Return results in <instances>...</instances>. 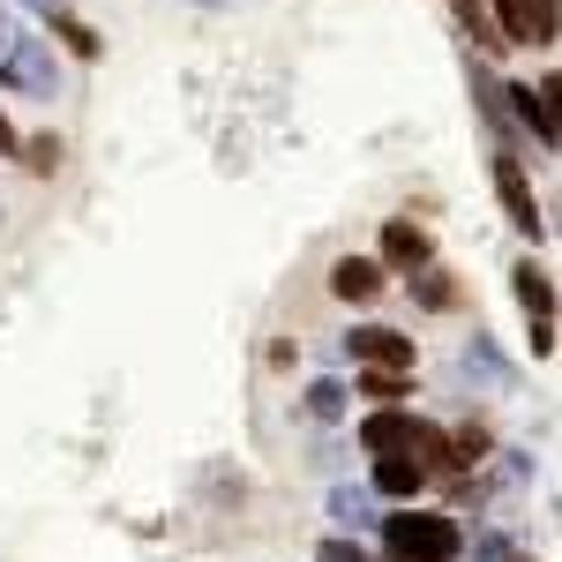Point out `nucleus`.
I'll return each mask as SVG.
<instances>
[{
    "label": "nucleus",
    "instance_id": "f257e3e1",
    "mask_svg": "<svg viewBox=\"0 0 562 562\" xmlns=\"http://www.w3.org/2000/svg\"><path fill=\"white\" fill-rule=\"evenodd\" d=\"M383 548L390 562H458L465 525H458V510H397V518H383Z\"/></svg>",
    "mask_w": 562,
    "mask_h": 562
},
{
    "label": "nucleus",
    "instance_id": "dca6fc26",
    "mask_svg": "<svg viewBox=\"0 0 562 562\" xmlns=\"http://www.w3.org/2000/svg\"><path fill=\"white\" fill-rule=\"evenodd\" d=\"M15 150H23L31 173H60V143H53V135H31V143H15Z\"/></svg>",
    "mask_w": 562,
    "mask_h": 562
},
{
    "label": "nucleus",
    "instance_id": "f03ea898",
    "mask_svg": "<svg viewBox=\"0 0 562 562\" xmlns=\"http://www.w3.org/2000/svg\"><path fill=\"white\" fill-rule=\"evenodd\" d=\"M503 45H555V0H495Z\"/></svg>",
    "mask_w": 562,
    "mask_h": 562
},
{
    "label": "nucleus",
    "instance_id": "7ed1b4c3",
    "mask_svg": "<svg viewBox=\"0 0 562 562\" xmlns=\"http://www.w3.org/2000/svg\"><path fill=\"white\" fill-rule=\"evenodd\" d=\"M346 352L360 360V368H397V375H413V360H420L413 338H397V330H383V323H360V330L346 338Z\"/></svg>",
    "mask_w": 562,
    "mask_h": 562
},
{
    "label": "nucleus",
    "instance_id": "a211bd4d",
    "mask_svg": "<svg viewBox=\"0 0 562 562\" xmlns=\"http://www.w3.org/2000/svg\"><path fill=\"white\" fill-rule=\"evenodd\" d=\"M480 562H532V555H525V548H510L503 532H487V540H480Z\"/></svg>",
    "mask_w": 562,
    "mask_h": 562
},
{
    "label": "nucleus",
    "instance_id": "20e7f679",
    "mask_svg": "<svg viewBox=\"0 0 562 562\" xmlns=\"http://www.w3.org/2000/svg\"><path fill=\"white\" fill-rule=\"evenodd\" d=\"M495 195H503V211H510V225L518 233H548V217H540V203H532V180H525V166L518 158H495Z\"/></svg>",
    "mask_w": 562,
    "mask_h": 562
},
{
    "label": "nucleus",
    "instance_id": "9b49d317",
    "mask_svg": "<svg viewBox=\"0 0 562 562\" xmlns=\"http://www.w3.org/2000/svg\"><path fill=\"white\" fill-rule=\"evenodd\" d=\"M487 458H495V435L480 428V420L450 428V465H458V473H473V465H487Z\"/></svg>",
    "mask_w": 562,
    "mask_h": 562
},
{
    "label": "nucleus",
    "instance_id": "aec40b11",
    "mask_svg": "<svg viewBox=\"0 0 562 562\" xmlns=\"http://www.w3.org/2000/svg\"><path fill=\"white\" fill-rule=\"evenodd\" d=\"M323 562H368L360 540H323Z\"/></svg>",
    "mask_w": 562,
    "mask_h": 562
},
{
    "label": "nucleus",
    "instance_id": "6ab92c4d",
    "mask_svg": "<svg viewBox=\"0 0 562 562\" xmlns=\"http://www.w3.org/2000/svg\"><path fill=\"white\" fill-rule=\"evenodd\" d=\"M555 352V315H532V360H548Z\"/></svg>",
    "mask_w": 562,
    "mask_h": 562
},
{
    "label": "nucleus",
    "instance_id": "ddd939ff",
    "mask_svg": "<svg viewBox=\"0 0 562 562\" xmlns=\"http://www.w3.org/2000/svg\"><path fill=\"white\" fill-rule=\"evenodd\" d=\"M458 23H465V38H473L480 53H503V31H495V15H480L473 0H458Z\"/></svg>",
    "mask_w": 562,
    "mask_h": 562
},
{
    "label": "nucleus",
    "instance_id": "9d476101",
    "mask_svg": "<svg viewBox=\"0 0 562 562\" xmlns=\"http://www.w3.org/2000/svg\"><path fill=\"white\" fill-rule=\"evenodd\" d=\"M510 285H518L525 315H555V278H548L540 262H518V270H510Z\"/></svg>",
    "mask_w": 562,
    "mask_h": 562
},
{
    "label": "nucleus",
    "instance_id": "0eeeda50",
    "mask_svg": "<svg viewBox=\"0 0 562 562\" xmlns=\"http://www.w3.org/2000/svg\"><path fill=\"white\" fill-rule=\"evenodd\" d=\"M330 293H338V301H375V293H383V262L375 256H338L330 262Z\"/></svg>",
    "mask_w": 562,
    "mask_h": 562
},
{
    "label": "nucleus",
    "instance_id": "f3484780",
    "mask_svg": "<svg viewBox=\"0 0 562 562\" xmlns=\"http://www.w3.org/2000/svg\"><path fill=\"white\" fill-rule=\"evenodd\" d=\"M307 413H315V420H338V413H346V383H315L307 390Z\"/></svg>",
    "mask_w": 562,
    "mask_h": 562
},
{
    "label": "nucleus",
    "instance_id": "f8f14e48",
    "mask_svg": "<svg viewBox=\"0 0 562 562\" xmlns=\"http://www.w3.org/2000/svg\"><path fill=\"white\" fill-rule=\"evenodd\" d=\"M413 301H420V307H435V315H450V307H458V285H450V270L420 262V270H413Z\"/></svg>",
    "mask_w": 562,
    "mask_h": 562
},
{
    "label": "nucleus",
    "instance_id": "2eb2a0df",
    "mask_svg": "<svg viewBox=\"0 0 562 562\" xmlns=\"http://www.w3.org/2000/svg\"><path fill=\"white\" fill-rule=\"evenodd\" d=\"M360 397H375V405H397V397H405V375H397V368H368V375H360Z\"/></svg>",
    "mask_w": 562,
    "mask_h": 562
},
{
    "label": "nucleus",
    "instance_id": "6e6552de",
    "mask_svg": "<svg viewBox=\"0 0 562 562\" xmlns=\"http://www.w3.org/2000/svg\"><path fill=\"white\" fill-rule=\"evenodd\" d=\"M420 487H428V473H420L405 450H397V458H375V495H390V503H413Z\"/></svg>",
    "mask_w": 562,
    "mask_h": 562
},
{
    "label": "nucleus",
    "instance_id": "423d86ee",
    "mask_svg": "<svg viewBox=\"0 0 562 562\" xmlns=\"http://www.w3.org/2000/svg\"><path fill=\"white\" fill-rule=\"evenodd\" d=\"M383 270H420V262H435V248H428V233L413 225V217H390L383 225Z\"/></svg>",
    "mask_w": 562,
    "mask_h": 562
},
{
    "label": "nucleus",
    "instance_id": "1a4fd4ad",
    "mask_svg": "<svg viewBox=\"0 0 562 562\" xmlns=\"http://www.w3.org/2000/svg\"><path fill=\"white\" fill-rule=\"evenodd\" d=\"M503 98H518V113H525V128L540 135L548 150H555V113H548V98H555V83H540V90H525V83H510Z\"/></svg>",
    "mask_w": 562,
    "mask_h": 562
},
{
    "label": "nucleus",
    "instance_id": "4468645a",
    "mask_svg": "<svg viewBox=\"0 0 562 562\" xmlns=\"http://www.w3.org/2000/svg\"><path fill=\"white\" fill-rule=\"evenodd\" d=\"M53 38L68 45L76 60H98V31H90V23H76V15H53Z\"/></svg>",
    "mask_w": 562,
    "mask_h": 562
},
{
    "label": "nucleus",
    "instance_id": "39448f33",
    "mask_svg": "<svg viewBox=\"0 0 562 562\" xmlns=\"http://www.w3.org/2000/svg\"><path fill=\"white\" fill-rule=\"evenodd\" d=\"M413 442V413H397V405H375L368 420H360V450L368 458H397Z\"/></svg>",
    "mask_w": 562,
    "mask_h": 562
}]
</instances>
